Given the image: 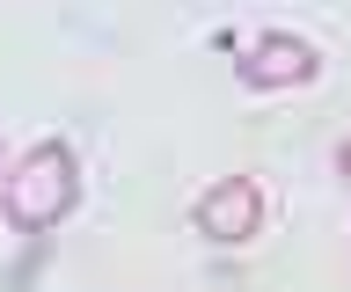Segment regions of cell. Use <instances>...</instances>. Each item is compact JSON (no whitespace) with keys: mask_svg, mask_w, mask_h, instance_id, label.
Wrapping results in <instances>:
<instances>
[{"mask_svg":"<svg viewBox=\"0 0 351 292\" xmlns=\"http://www.w3.org/2000/svg\"><path fill=\"white\" fill-rule=\"evenodd\" d=\"M73 198H81V176H73V154L66 146H29V154L15 161V176H8V220L22 226V234H37V226H59L66 212H73Z\"/></svg>","mask_w":351,"mask_h":292,"instance_id":"obj_1","label":"cell"},{"mask_svg":"<svg viewBox=\"0 0 351 292\" xmlns=\"http://www.w3.org/2000/svg\"><path fill=\"white\" fill-rule=\"evenodd\" d=\"M256 220H263V190L249 176H227L197 198V234H213V241H249Z\"/></svg>","mask_w":351,"mask_h":292,"instance_id":"obj_2","label":"cell"},{"mask_svg":"<svg viewBox=\"0 0 351 292\" xmlns=\"http://www.w3.org/2000/svg\"><path fill=\"white\" fill-rule=\"evenodd\" d=\"M315 44H300V37H285V29H271V37H256L249 44V59H241V81L249 88H300V81H315Z\"/></svg>","mask_w":351,"mask_h":292,"instance_id":"obj_3","label":"cell"},{"mask_svg":"<svg viewBox=\"0 0 351 292\" xmlns=\"http://www.w3.org/2000/svg\"><path fill=\"white\" fill-rule=\"evenodd\" d=\"M337 168H344V176H351V139H344V146H337Z\"/></svg>","mask_w":351,"mask_h":292,"instance_id":"obj_4","label":"cell"}]
</instances>
